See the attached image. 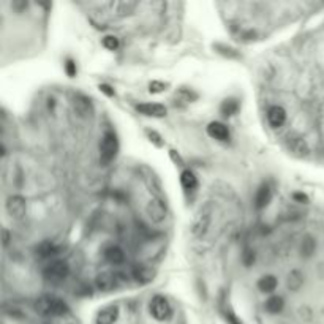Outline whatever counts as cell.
Instances as JSON below:
<instances>
[{
  "label": "cell",
  "mask_w": 324,
  "mask_h": 324,
  "mask_svg": "<svg viewBox=\"0 0 324 324\" xmlns=\"http://www.w3.org/2000/svg\"><path fill=\"white\" fill-rule=\"evenodd\" d=\"M35 309L43 316H62L65 313H68L67 304L61 301V299L51 297V296L40 297L37 304H35Z\"/></svg>",
  "instance_id": "obj_1"
},
{
  "label": "cell",
  "mask_w": 324,
  "mask_h": 324,
  "mask_svg": "<svg viewBox=\"0 0 324 324\" xmlns=\"http://www.w3.org/2000/svg\"><path fill=\"white\" fill-rule=\"evenodd\" d=\"M117 138L112 131H108V133L103 136L100 144V160L103 165H109L111 161L116 158L117 154Z\"/></svg>",
  "instance_id": "obj_2"
},
{
  "label": "cell",
  "mask_w": 324,
  "mask_h": 324,
  "mask_svg": "<svg viewBox=\"0 0 324 324\" xmlns=\"http://www.w3.org/2000/svg\"><path fill=\"white\" fill-rule=\"evenodd\" d=\"M212 221V207L206 204L200 212L196 214V218L193 221V226H191V232L196 237H202L204 234L207 232L209 226H211Z\"/></svg>",
  "instance_id": "obj_3"
},
{
  "label": "cell",
  "mask_w": 324,
  "mask_h": 324,
  "mask_svg": "<svg viewBox=\"0 0 324 324\" xmlns=\"http://www.w3.org/2000/svg\"><path fill=\"white\" fill-rule=\"evenodd\" d=\"M70 267L65 261H54L45 269V278L52 283H61L68 277Z\"/></svg>",
  "instance_id": "obj_4"
},
{
  "label": "cell",
  "mask_w": 324,
  "mask_h": 324,
  "mask_svg": "<svg viewBox=\"0 0 324 324\" xmlns=\"http://www.w3.org/2000/svg\"><path fill=\"white\" fill-rule=\"evenodd\" d=\"M151 313L155 320L158 321H166L171 318V313H172V309L170 302L166 301L163 296H155L151 302Z\"/></svg>",
  "instance_id": "obj_5"
},
{
  "label": "cell",
  "mask_w": 324,
  "mask_h": 324,
  "mask_svg": "<svg viewBox=\"0 0 324 324\" xmlns=\"http://www.w3.org/2000/svg\"><path fill=\"white\" fill-rule=\"evenodd\" d=\"M146 212L154 223H161L166 218V204L161 200H158V198H154V200L147 202Z\"/></svg>",
  "instance_id": "obj_6"
},
{
  "label": "cell",
  "mask_w": 324,
  "mask_h": 324,
  "mask_svg": "<svg viewBox=\"0 0 324 324\" xmlns=\"http://www.w3.org/2000/svg\"><path fill=\"white\" fill-rule=\"evenodd\" d=\"M7 212L15 220H21L26 215V200L19 195L10 196L7 200Z\"/></svg>",
  "instance_id": "obj_7"
},
{
  "label": "cell",
  "mask_w": 324,
  "mask_h": 324,
  "mask_svg": "<svg viewBox=\"0 0 324 324\" xmlns=\"http://www.w3.org/2000/svg\"><path fill=\"white\" fill-rule=\"evenodd\" d=\"M286 147H288V151L296 155V157H305V155H309V146L305 144L304 139H301V138L290 136L286 139Z\"/></svg>",
  "instance_id": "obj_8"
},
{
  "label": "cell",
  "mask_w": 324,
  "mask_h": 324,
  "mask_svg": "<svg viewBox=\"0 0 324 324\" xmlns=\"http://www.w3.org/2000/svg\"><path fill=\"white\" fill-rule=\"evenodd\" d=\"M267 121L274 128H280L286 122V111L281 106H271L267 111Z\"/></svg>",
  "instance_id": "obj_9"
},
{
  "label": "cell",
  "mask_w": 324,
  "mask_h": 324,
  "mask_svg": "<svg viewBox=\"0 0 324 324\" xmlns=\"http://www.w3.org/2000/svg\"><path fill=\"white\" fill-rule=\"evenodd\" d=\"M136 109L141 114H144V116H149V117L166 116V108L163 105H158V103H142V105H138Z\"/></svg>",
  "instance_id": "obj_10"
},
{
  "label": "cell",
  "mask_w": 324,
  "mask_h": 324,
  "mask_svg": "<svg viewBox=\"0 0 324 324\" xmlns=\"http://www.w3.org/2000/svg\"><path fill=\"white\" fill-rule=\"evenodd\" d=\"M95 285H97L100 291L108 293L117 286V278H116V275L111 272H103L98 275L97 280H95Z\"/></svg>",
  "instance_id": "obj_11"
},
{
  "label": "cell",
  "mask_w": 324,
  "mask_h": 324,
  "mask_svg": "<svg viewBox=\"0 0 324 324\" xmlns=\"http://www.w3.org/2000/svg\"><path fill=\"white\" fill-rule=\"evenodd\" d=\"M207 133L214 139H218V141H228L230 139V130H228L226 125L220 123V122H212L209 123L207 127Z\"/></svg>",
  "instance_id": "obj_12"
},
{
  "label": "cell",
  "mask_w": 324,
  "mask_h": 324,
  "mask_svg": "<svg viewBox=\"0 0 324 324\" xmlns=\"http://www.w3.org/2000/svg\"><path fill=\"white\" fill-rule=\"evenodd\" d=\"M119 316V309L116 305H109L97 315V324H114Z\"/></svg>",
  "instance_id": "obj_13"
},
{
  "label": "cell",
  "mask_w": 324,
  "mask_h": 324,
  "mask_svg": "<svg viewBox=\"0 0 324 324\" xmlns=\"http://www.w3.org/2000/svg\"><path fill=\"white\" fill-rule=\"evenodd\" d=\"M271 198H272V190L269 185H262L260 187V190L256 191V196H255V206L256 209H264L267 206L269 202H271Z\"/></svg>",
  "instance_id": "obj_14"
},
{
  "label": "cell",
  "mask_w": 324,
  "mask_h": 324,
  "mask_svg": "<svg viewBox=\"0 0 324 324\" xmlns=\"http://www.w3.org/2000/svg\"><path fill=\"white\" fill-rule=\"evenodd\" d=\"M133 277L138 283H149L154 278V271L149 269L147 266H136L133 269Z\"/></svg>",
  "instance_id": "obj_15"
},
{
  "label": "cell",
  "mask_w": 324,
  "mask_h": 324,
  "mask_svg": "<svg viewBox=\"0 0 324 324\" xmlns=\"http://www.w3.org/2000/svg\"><path fill=\"white\" fill-rule=\"evenodd\" d=\"M181 184H182V187L187 191H193L198 187V179H196V176L190 170H185L181 174Z\"/></svg>",
  "instance_id": "obj_16"
},
{
  "label": "cell",
  "mask_w": 324,
  "mask_h": 324,
  "mask_svg": "<svg viewBox=\"0 0 324 324\" xmlns=\"http://www.w3.org/2000/svg\"><path fill=\"white\" fill-rule=\"evenodd\" d=\"M105 256L106 260L112 262V264H122L125 261V253L121 247H109L105 250Z\"/></svg>",
  "instance_id": "obj_17"
},
{
  "label": "cell",
  "mask_w": 324,
  "mask_h": 324,
  "mask_svg": "<svg viewBox=\"0 0 324 324\" xmlns=\"http://www.w3.org/2000/svg\"><path fill=\"white\" fill-rule=\"evenodd\" d=\"M73 106H75V111L79 114L81 117H87L91 116L92 112V108H91V103H89L87 98L84 97H76L75 101H73Z\"/></svg>",
  "instance_id": "obj_18"
},
{
  "label": "cell",
  "mask_w": 324,
  "mask_h": 324,
  "mask_svg": "<svg viewBox=\"0 0 324 324\" xmlns=\"http://www.w3.org/2000/svg\"><path fill=\"white\" fill-rule=\"evenodd\" d=\"M288 288L291 291H299L304 285V275L301 271H291L290 275H288V281H286Z\"/></svg>",
  "instance_id": "obj_19"
},
{
  "label": "cell",
  "mask_w": 324,
  "mask_h": 324,
  "mask_svg": "<svg viewBox=\"0 0 324 324\" xmlns=\"http://www.w3.org/2000/svg\"><path fill=\"white\" fill-rule=\"evenodd\" d=\"M138 7L136 2H116L112 3V8L116 10L117 16H127L130 13H133V10Z\"/></svg>",
  "instance_id": "obj_20"
},
{
  "label": "cell",
  "mask_w": 324,
  "mask_h": 324,
  "mask_svg": "<svg viewBox=\"0 0 324 324\" xmlns=\"http://www.w3.org/2000/svg\"><path fill=\"white\" fill-rule=\"evenodd\" d=\"M258 288H260L262 293H272L275 291V288H277V278H275L274 275H264V277L258 281Z\"/></svg>",
  "instance_id": "obj_21"
},
{
  "label": "cell",
  "mask_w": 324,
  "mask_h": 324,
  "mask_svg": "<svg viewBox=\"0 0 324 324\" xmlns=\"http://www.w3.org/2000/svg\"><path fill=\"white\" fill-rule=\"evenodd\" d=\"M220 111H221V114L223 116H226V117H230V116H234L237 111H239V103H237V100H234V98H228V100H225L223 103H221V106H220Z\"/></svg>",
  "instance_id": "obj_22"
},
{
  "label": "cell",
  "mask_w": 324,
  "mask_h": 324,
  "mask_svg": "<svg viewBox=\"0 0 324 324\" xmlns=\"http://www.w3.org/2000/svg\"><path fill=\"white\" fill-rule=\"evenodd\" d=\"M315 248H316L315 239L311 236H305L302 239V244H301V253H302V256H305V258L311 256L315 253Z\"/></svg>",
  "instance_id": "obj_23"
},
{
  "label": "cell",
  "mask_w": 324,
  "mask_h": 324,
  "mask_svg": "<svg viewBox=\"0 0 324 324\" xmlns=\"http://www.w3.org/2000/svg\"><path fill=\"white\" fill-rule=\"evenodd\" d=\"M37 253L41 258H49V256L57 255L59 253V248L52 242H43V244L37 247Z\"/></svg>",
  "instance_id": "obj_24"
},
{
  "label": "cell",
  "mask_w": 324,
  "mask_h": 324,
  "mask_svg": "<svg viewBox=\"0 0 324 324\" xmlns=\"http://www.w3.org/2000/svg\"><path fill=\"white\" fill-rule=\"evenodd\" d=\"M283 305H285V302L280 296H272L266 302V310L269 313H280V311L283 310Z\"/></svg>",
  "instance_id": "obj_25"
},
{
  "label": "cell",
  "mask_w": 324,
  "mask_h": 324,
  "mask_svg": "<svg viewBox=\"0 0 324 324\" xmlns=\"http://www.w3.org/2000/svg\"><path fill=\"white\" fill-rule=\"evenodd\" d=\"M103 46L106 47V49L109 51H114L119 47V40L116 37H112V35H106V37L103 38Z\"/></svg>",
  "instance_id": "obj_26"
},
{
  "label": "cell",
  "mask_w": 324,
  "mask_h": 324,
  "mask_svg": "<svg viewBox=\"0 0 324 324\" xmlns=\"http://www.w3.org/2000/svg\"><path fill=\"white\" fill-rule=\"evenodd\" d=\"M168 89V84L166 82H161V81H152L151 84H149V91H151L152 93H160L163 92Z\"/></svg>",
  "instance_id": "obj_27"
},
{
  "label": "cell",
  "mask_w": 324,
  "mask_h": 324,
  "mask_svg": "<svg viewBox=\"0 0 324 324\" xmlns=\"http://www.w3.org/2000/svg\"><path fill=\"white\" fill-rule=\"evenodd\" d=\"M65 71H67V75H68L70 77L76 76V63H75L73 61H71V59H68L67 63H65Z\"/></svg>",
  "instance_id": "obj_28"
},
{
  "label": "cell",
  "mask_w": 324,
  "mask_h": 324,
  "mask_svg": "<svg viewBox=\"0 0 324 324\" xmlns=\"http://www.w3.org/2000/svg\"><path fill=\"white\" fill-rule=\"evenodd\" d=\"M100 92H103L105 95H108V97H114V89H111L109 86H108V84H101L100 86Z\"/></svg>",
  "instance_id": "obj_29"
},
{
  "label": "cell",
  "mask_w": 324,
  "mask_h": 324,
  "mask_svg": "<svg viewBox=\"0 0 324 324\" xmlns=\"http://www.w3.org/2000/svg\"><path fill=\"white\" fill-rule=\"evenodd\" d=\"M147 135H149V138H151V141H154L155 142V146H163V142L160 141V136L155 133V131H147Z\"/></svg>",
  "instance_id": "obj_30"
},
{
  "label": "cell",
  "mask_w": 324,
  "mask_h": 324,
  "mask_svg": "<svg viewBox=\"0 0 324 324\" xmlns=\"http://www.w3.org/2000/svg\"><path fill=\"white\" fill-rule=\"evenodd\" d=\"M225 318H226V321L230 323V324H242V323L236 318V315H232L231 311H226V313H225Z\"/></svg>",
  "instance_id": "obj_31"
},
{
  "label": "cell",
  "mask_w": 324,
  "mask_h": 324,
  "mask_svg": "<svg viewBox=\"0 0 324 324\" xmlns=\"http://www.w3.org/2000/svg\"><path fill=\"white\" fill-rule=\"evenodd\" d=\"M293 198H294V200H296V201H299V202H309V198L305 196L304 193H294Z\"/></svg>",
  "instance_id": "obj_32"
},
{
  "label": "cell",
  "mask_w": 324,
  "mask_h": 324,
  "mask_svg": "<svg viewBox=\"0 0 324 324\" xmlns=\"http://www.w3.org/2000/svg\"><path fill=\"white\" fill-rule=\"evenodd\" d=\"M8 241H10L8 231H7V230H3V245H8Z\"/></svg>",
  "instance_id": "obj_33"
}]
</instances>
